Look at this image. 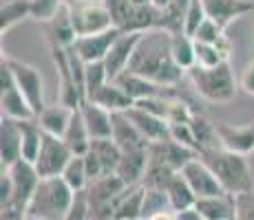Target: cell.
<instances>
[{"label":"cell","instance_id":"5b68a950","mask_svg":"<svg viewBox=\"0 0 254 220\" xmlns=\"http://www.w3.org/2000/svg\"><path fill=\"white\" fill-rule=\"evenodd\" d=\"M128 187L117 174H106L93 178L86 187V196L91 203V220H109L113 218V209L122 192Z\"/></svg>","mask_w":254,"mask_h":220},{"label":"cell","instance_id":"680465c9","mask_svg":"<svg viewBox=\"0 0 254 220\" xmlns=\"http://www.w3.org/2000/svg\"><path fill=\"white\" fill-rule=\"evenodd\" d=\"M109 220H115V218H109Z\"/></svg>","mask_w":254,"mask_h":220},{"label":"cell","instance_id":"5bb4252c","mask_svg":"<svg viewBox=\"0 0 254 220\" xmlns=\"http://www.w3.org/2000/svg\"><path fill=\"white\" fill-rule=\"evenodd\" d=\"M182 176L186 183L190 185V189L194 192L197 198H210V196H226V189L221 187L219 178L214 172L201 161V156H194L188 165L182 170Z\"/></svg>","mask_w":254,"mask_h":220},{"label":"cell","instance_id":"4dcf8cb0","mask_svg":"<svg viewBox=\"0 0 254 220\" xmlns=\"http://www.w3.org/2000/svg\"><path fill=\"white\" fill-rule=\"evenodd\" d=\"M190 128H192V134H194V141H197V148H199V154L206 152V150H212V148H219V134H217V124L208 119L203 112H194L192 119H190Z\"/></svg>","mask_w":254,"mask_h":220},{"label":"cell","instance_id":"277c9868","mask_svg":"<svg viewBox=\"0 0 254 220\" xmlns=\"http://www.w3.org/2000/svg\"><path fill=\"white\" fill-rule=\"evenodd\" d=\"M186 75H188L194 92L210 104H228L237 95V77H234L230 62L214 68L192 66Z\"/></svg>","mask_w":254,"mask_h":220},{"label":"cell","instance_id":"3957f363","mask_svg":"<svg viewBox=\"0 0 254 220\" xmlns=\"http://www.w3.org/2000/svg\"><path fill=\"white\" fill-rule=\"evenodd\" d=\"M73 196H75V192L66 185L62 176L40 178L36 194L27 207V214L42 220H64L71 209Z\"/></svg>","mask_w":254,"mask_h":220},{"label":"cell","instance_id":"c3c4849f","mask_svg":"<svg viewBox=\"0 0 254 220\" xmlns=\"http://www.w3.org/2000/svg\"><path fill=\"white\" fill-rule=\"evenodd\" d=\"M239 86L248 92V95L254 97V60L248 62L241 71V77H239Z\"/></svg>","mask_w":254,"mask_h":220},{"label":"cell","instance_id":"681fc988","mask_svg":"<svg viewBox=\"0 0 254 220\" xmlns=\"http://www.w3.org/2000/svg\"><path fill=\"white\" fill-rule=\"evenodd\" d=\"M9 200H11V176L2 168V172H0V207L9 205Z\"/></svg>","mask_w":254,"mask_h":220},{"label":"cell","instance_id":"7a4b0ae2","mask_svg":"<svg viewBox=\"0 0 254 220\" xmlns=\"http://www.w3.org/2000/svg\"><path fill=\"white\" fill-rule=\"evenodd\" d=\"M201 161L214 172L219 178L221 187L230 196H239V194H250L254 192V176L248 163V156L237 154L226 148H212L199 154Z\"/></svg>","mask_w":254,"mask_h":220},{"label":"cell","instance_id":"f35d334b","mask_svg":"<svg viewBox=\"0 0 254 220\" xmlns=\"http://www.w3.org/2000/svg\"><path fill=\"white\" fill-rule=\"evenodd\" d=\"M111 82L104 62H86V82H84V99H91L102 86Z\"/></svg>","mask_w":254,"mask_h":220},{"label":"cell","instance_id":"7bdbcfd3","mask_svg":"<svg viewBox=\"0 0 254 220\" xmlns=\"http://www.w3.org/2000/svg\"><path fill=\"white\" fill-rule=\"evenodd\" d=\"M208 20L206 7H203L201 0H190L188 9H186V18H184V33L192 38L197 33V29Z\"/></svg>","mask_w":254,"mask_h":220},{"label":"cell","instance_id":"603a6c76","mask_svg":"<svg viewBox=\"0 0 254 220\" xmlns=\"http://www.w3.org/2000/svg\"><path fill=\"white\" fill-rule=\"evenodd\" d=\"M80 112L93 139H111L113 136V112L102 108L100 104H95L91 99L82 101Z\"/></svg>","mask_w":254,"mask_h":220},{"label":"cell","instance_id":"7c38bea8","mask_svg":"<svg viewBox=\"0 0 254 220\" xmlns=\"http://www.w3.org/2000/svg\"><path fill=\"white\" fill-rule=\"evenodd\" d=\"M120 159H122V150L113 139H93L89 152L84 154L91 180L106 174H115Z\"/></svg>","mask_w":254,"mask_h":220},{"label":"cell","instance_id":"8fae6325","mask_svg":"<svg viewBox=\"0 0 254 220\" xmlns=\"http://www.w3.org/2000/svg\"><path fill=\"white\" fill-rule=\"evenodd\" d=\"M51 48V60L56 66V75H58V101L69 108H80V104L84 101L80 88H77L75 80H73V71H71V62H69V48L62 46H49Z\"/></svg>","mask_w":254,"mask_h":220},{"label":"cell","instance_id":"f5cc1de1","mask_svg":"<svg viewBox=\"0 0 254 220\" xmlns=\"http://www.w3.org/2000/svg\"><path fill=\"white\" fill-rule=\"evenodd\" d=\"M146 220H179L177 216V212H162V214H155V216H150V218H146Z\"/></svg>","mask_w":254,"mask_h":220},{"label":"cell","instance_id":"74e56055","mask_svg":"<svg viewBox=\"0 0 254 220\" xmlns=\"http://www.w3.org/2000/svg\"><path fill=\"white\" fill-rule=\"evenodd\" d=\"M194 40L197 42H208V44H217V46L226 48V51H232V44H230V38L226 36V27H221L219 22L214 20H208L201 24V27L197 29V33H194Z\"/></svg>","mask_w":254,"mask_h":220},{"label":"cell","instance_id":"83f0119b","mask_svg":"<svg viewBox=\"0 0 254 220\" xmlns=\"http://www.w3.org/2000/svg\"><path fill=\"white\" fill-rule=\"evenodd\" d=\"M91 101L100 104L102 108H106L109 112H126L128 108H133L135 106V101L126 95L124 88L117 84V82H113V80H111L106 86H102L100 90L91 97Z\"/></svg>","mask_w":254,"mask_h":220},{"label":"cell","instance_id":"d6986e66","mask_svg":"<svg viewBox=\"0 0 254 220\" xmlns=\"http://www.w3.org/2000/svg\"><path fill=\"white\" fill-rule=\"evenodd\" d=\"M42 27H45L49 46L71 48L73 44H75V40H77L75 27H73V20H71V9H69V4L66 2H64V7H62L49 22L42 24Z\"/></svg>","mask_w":254,"mask_h":220},{"label":"cell","instance_id":"4fadbf2b","mask_svg":"<svg viewBox=\"0 0 254 220\" xmlns=\"http://www.w3.org/2000/svg\"><path fill=\"white\" fill-rule=\"evenodd\" d=\"M194 156L199 154L192 148L170 139V136L162 141H150V148H148V163L164 165V168L173 170V172H182Z\"/></svg>","mask_w":254,"mask_h":220},{"label":"cell","instance_id":"f546056e","mask_svg":"<svg viewBox=\"0 0 254 220\" xmlns=\"http://www.w3.org/2000/svg\"><path fill=\"white\" fill-rule=\"evenodd\" d=\"M18 126H20V134H22V159L33 163L42 148V141H45V130L38 124L36 117L33 119H20Z\"/></svg>","mask_w":254,"mask_h":220},{"label":"cell","instance_id":"d6a6232c","mask_svg":"<svg viewBox=\"0 0 254 220\" xmlns=\"http://www.w3.org/2000/svg\"><path fill=\"white\" fill-rule=\"evenodd\" d=\"M27 18H31V2L29 0H2V4H0V33L4 36Z\"/></svg>","mask_w":254,"mask_h":220},{"label":"cell","instance_id":"1f68e13d","mask_svg":"<svg viewBox=\"0 0 254 220\" xmlns=\"http://www.w3.org/2000/svg\"><path fill=\"white\" fill-rule=\"evenodd\" d=\"M194 207L201 212L206 220H232L234 218V196H210V198H197Z\"/></svg>","mask_w":254,"mask_h":220},{"label":"cell","instance_id":"f907efd6","mask_svg":"<svg viewBox=\"0 0 254 220\" xmlns=\"http://www.w3.org/2000/svg\"><path fill=\"white\" fill-rule=\"evenodd\" d=\"M27 209H20L16 205H4L0 207V220H24Z\"/></svg>","mask_w":254,"mask_h":220},{"label":"cell","instance_id":"816d5d0a","mask_svg":"<svg viewBox=\"0 0 254 220\" xmlns=\"http://www.w3.org/2000/svg\"><path fill=\"white\" fill-rule=\"evenodd\" d=\"M177 216H179V220H206L197 207H190V209H184V212H177Z\"/></svg>","mask_w":254,"mask_h":220},{"label":"cell","instance_id":"60d3db41","mask_svg":"<svg viewBox=\"0 0 254 220\" xmlns=\"http://www.w3.org/2000/svg\"><path fill=\"white\" fill-rule=\"evenodd\" d=\"M146 187V185H144ZM170 198L164 189H155V187H146L144 194V216L141 220L155 216V214H162V212H170Z\"/></svg>","mask_w":254,"mask_h":220},{"label":"cell","instance_id":"f6af8a7d","mask_svg":"<svg viewBox=\"0 0 254 220\" xmlns=\"http://www.w3.org/2000/svg\"><path fill=\"white\" fill-rule=\"evenodd\" d=\"M64 220H91V203H89V196H86V189L84 192H75L71 209Z\"/></svg>","mask_w":254,"mask_h":220},{"label":"cell","instance_id":"6da1fadb","mask_svg":"<svg viewBox=\"0 0 254 220\" xmlns=\"http://www.w3.org/2000/svg\"><path fill=\"white\" fill-rule=\"evenodd\" d=\"M170 40H173V33H168L166 29L146 31L135 48L128 71L137 73L159 86H177L186 71H182L175 62L173 51H170Z\"/></svg>","mask_w":254,"mask_h":220},{"label":"cell","instance_id":"52a82bcc","mask_svg":"<svg viewBox=\"0 0 254 220\" xmlns=\"http://www.w3.org/2000/svg\"><path fill=\"white\" fill-rule=\"evenodd\" d=\"M71 20L75 27L77 38L93 36L113 29V18L102 0H82V2H71Z\"/></svg>","mask_w":254,"mask_h":220},{"label":"cell","instance_id":"9f6ffc18","mask_svg":"<svg viewBox=\"0 0 254 220\" xmlns=\"http://www.w3.org/2000/svg\"><path fill=\"white\" fill-rule=\"evenodd\" d=\"M24 220H42V218H36V216H29V214H27V216H24Z\"/></svg>","mask_w":254,"mask_h":220},{"label":"cell","instance_id":"91938a15","mask_svg":"<svg viewBox=\"0 0 254 220\" xmlns=\"http://www.w3.org/2000/svg\"><path fill=\"white\" fill-rule=\"evenodd\" d=\"M232 220H234V218H232Z\"/></svg>","mask_w":254,"mask_h":220},{"label":"cell","instance_id":"9c48e42d","mask_svg":"<svg viewBox=\"0 0 254 220\" xmlns=\"http://www.w3.org/2000/svg\"><path fill=\"white\" fill-rule=\"evenodd\" d=\"M7 62H9V68H11L13 80H16L18 88H20L22 95L27 97L29 106H31L33 112H36V117H38L42 110L47 108L42 73L38 71L36 66L27 64V62H20V60H13V57H7Z\"/></svg>","mask_w":254,"mask_h":220},{"label":"cell","instance_id":"484cf974","mask_svg":"<svg viewBox=\"0 0 254 220\" xmlns=\"http://www.w3.org/2000/svg\"><path fill=\"white\" fill-rule=\"evenodd\" d=\"M144 194H146L144 183L128 185L122 192V196L117 198L113 218L115 220H141V216H144Z\"/></svg>","mask_w":254,"mask_h":220},{"label":"cell","instance_id":"bcb514c9","mask_svg":"<svg viewBox=\"0 0 254 220\" xmlns=\"http://www.w3.org/2000/svg\"><path fill=\"white\" fill-rule=\"evenodd\" d=\"M234 220H254V192L234 196Z\"/></svg>","mask_w":254,"mask_h":220},{"label":"cell","instance_id":"ee69618b","mask_svg":"<svg viewBox=\"0 0 254 220\" xmlns=\"http://www.w3.org/2000/svg\"><path fill=\"white\" fill-rule=\"evenodd\" d=\"M29 2H31V18L40 24L49 22L64 7V0H29Z\"/></svg>","mask_w":254,"mask_h":220},{"label":"cell","instance_id":"8992f818","mask_svg":"<svg viewBox=\"0 0 254 220\" xmlns=\"http://www.w3.org/2000/svg\"><path fill=\"white\" fill-rule=\"evenodd\" d=\"M0 112L2 117L9 119H33L36 112L29 106L27 97L22 95V90L18 88L16 80H13V73L9 68L7 55L0 57Z\"/></svg>","mask_w":254,"mask_h":220},{"label":"cell","instance_id":"d4e9b609","mask_svg":"<svg viewBox=\"0 0 254 220\" xmlns=\"http://www.w3.org/2000/svg\"><path fill=\"white\" fill-rule=\"evenodd\" d=\"M150 148V145H148ZM148 148L146 150H130V152H122L120 165H117V176L124 180L126 185H139L144 183L146 170H148Z\"/></svg>","mask_w":254,"mask_h":220},{"label":"cell","instance_id":"f1b7e54d","mask_svg":"<svg viewBox=\"0 0 254 220\" xmlns=\"http://www.w3.org/2000/svg\"><path fill=\"white\" fill-rule=\"evenodd\" d=\"M62 139L66 141V145L71 148V152H73V154L82 156V154L89 152L93 136H91L89 128H86L84 119H82V112H80V108L73 110L71 124H69V128H66V132H64V136H62Z\"/></svg>","mask_w":254,"mask_h":220},{"label":"cell","instance_id":"8d00e7d4","mask_svg":"<svg viewBox=\"0 0 254 220\" xmlns=\"http://www.w3.org/2000/svg\"><path fill=\"white\" fill-rule=\"evenodd\" d=\"M62 178L66 180V185L73 189V192H84L91 183V176H89V170H86V161H84V154L82 156H73L66 165V170L62 172Z\"/></svg>","mask_w":254,"mask_h":220},{"label":"cell","instance_id":"2e32d148","mask_svg":"<svg viewBox=\"0 0 254 220\" xmlns=\"http://www.w3.org/2000/svg\"><path fill=\"white\" fill-rule=\"evenodd\" d=\"M120 29H109V31L102 33H93V36H82L77 38L75 44H73V51L82 57L84 62H104V57L109 55L113 42L120 38Z\"/></svg>","mask_w":254,"mask_h":220},{"label":"cell","instance_id":"44dd1931","mask_svg":"<svg viewBox=\"0 0 254 220\" xmlns=\"http://www.w3.org/2000/svg\"><path fill=\"white\" fill-rule=\"evenodd\" d=\"M210 20L228 27L230 22L254 11V0H201Z\"/></svg>","mask_w":254,"mask_h":220},{"label":"cell","instance_id":"4316f807","mask_svg":"<svg viewBox=\"0 0 254 220\" xmlns=\"http://www.w3.org/2000/svg\"><path fill=\"white\" fill-rule=\"evenodd\" d=\"M73 110L75 108H69L64 104H47V108L36 117L38 124L42 126L45 134H53V136H64L66 128L71 124V117H73Z\"/></svg>","mask_w":254,"mask_h":220},{"label":"cell","instance_id":"ab89813d","mask_svg":"<svg viewBox=\"0 0 254 220\" xmlns=\"http://www.w3.org/2000/svg\"><path fill=\"white\" fill-rule=\"evenodd\" d=\"M190 0H170L164 7V29L168 33H184V18Z\"/></svg>","mask_w":254,"mask_h":220},{"label":"cell","instance_id":"cb8c5ba5","mask_svg":"<svg viewBox=\"0 0 254 220\" xmlns=\"http://www.w3.org/2000/svg\"><path fill=\"white\" fill-rule=\"evenodd\" d=\"M126 117L137 126V130L146 136L148 141H162V139H168L170 136V124L162 117L153 115L141 106H133V108L126 110Z\"/></svg>","mask_w":254,"mask_h":220},{"label":"cell","instance_id":"11a10c76","mask_svg":"<svg viewBox=\"0 0 254 220\" xmlns=\"http://www.w3.org/2000/svg\"><path fill=\"white\" fill-rule=\"evenodd\" d=\"M135 4H146V2H153V0H133Z\"/></svg>","mask_w":254,"mask_h":220},{"label":"cell","instance_id":"7402d4cb","mask_svg":"<svg viewBox=\"0 0 254 220\" xmlns=\"http://www.w3.org/2000/svg\"><path fill=\"white\" fill-rule=\"evenodd\" d=\"M111 139L120 145L122 152L130 150H146L150 141L137 130V126L126 117V112H113V136Z\"/></svg>","mask_w":254,"mask_h":220},{"label":"cell","instance_id":"ac0fdd59","mask_svg":"<svg viewBox=\"0 0 254 220\" xmlns=\"http://www.w3.org/2000/svg\"><path fill=\"white\" fill-rule=\"evenodd\" d=\"M22 159V134L18 119L0 117V165L11 168Z\"/></svg>","mask_w":254,"mask_h":220},{"label":"cell","instance_id":"e0dca14e","mask_svg":"<svg viewBox=\"0 0 254 220\" xmlns=\"http://www.w3.org/2000/svg\"><path fill=\"white\" fill-rule=\"evenodd\" d=\"M217 134H219V143L221 148L232 150L237 154H252L254 152V121L243 126H234L219 121L217 124Z\"/></svg>","mask_w":254,"mask_h":220},{"label":"cell","instance_id":"d590c367","mask_svg":"<svg viewBox=\"0 0 254 220\" xmlns=\"http://www.w3.org/2000/svg\"><path fill=\"white\" fill-rule=\"evenodd\" d=\"M170 51H173L175 62H177V66L182 71L188 73L194 66V40L190 36H186V33H173Z\"/></svg>","mask_w":254,"mask_h":220},{"label":"cell","instance_id":"7dc6e473","mask_svg":"<svg viewBox=\"0 0 254 220\" xmlns=\"http://www.w3.org/2000/svg\"><path fill=\"white\" fill-rule=\"evenodd\" d=\"M170 139H175V141H179V143L188 145V148H192L194 152L199 154L197 141H194L192 128H190V121H184V124H170Z\"/></svg>","mask_w":254,"mask_h":220},{"label":"cell","instance_id":"ba28073f","mask_svg":"<svg viewBox=\"0 0 254 220\" xmlns=\"http://www.w3.org/2000/svg\"><path fill=\"white\" fill-rule=\"evenodd\" d=\"M73 156L75 154L71 152V148L66 145V141L62 136L45 134L42 148L38 152L36 161H33V165H36L40 178H51V176H62Z\"/></svg>","mask_w":254,"mask_h":220},{"label":"cell","instance_id":"e575fe53","mask_svg":"<svg viewBox=\"0 0 254 220\" xmlns=\"http://www.w3.org/2000/svg\"><path fill=\"white\" fill-rule=\"evenodd\" d=\"M226 62H230V51L217 46V44H208V42H197L194 40V66L214 68V66L226 64Z\"/></svg>","mask_w":254,"mask_h":220},{"label":"cell","instance_id":"9a60e30c","mask_svg":"<svg viewBox=\"0 0 254 220\" xmlns=\"http://www.w3.org/2000/svg\"><path fill=\"white\" fill-rule=\"evenodd\" d=\"M141 36L144 33H120V38L113 42L109 55L104 57V66L109 71L111 80H117L124 71H128L130 60H133L135 48H137Z\"/></svg>","mask_w":254,"mask_h":220},{"label":"cell","instance_id":"836d02e7","mask_svg":"<svg viewBox=\"0 0 254 220\" xmlns=\"http://www.w3.org/2000/svg\"><path fill=\"white\" fill-rule=\"evenodd\" d=\"M164 192L168 194L173 212H184V209L194 207V203H197V196H194V192L190 189V185L186 183V178L182 176V172L175 174L173 178H170V183L166 185Z\"/></svg>","mask_w":254,"mask_h":220},{"label":"cell","instance_id":"db71d44e","mask_svg":"<svg viewBox=\"0 0 254 220\" xmlns=\"http://www.w3.org/2000/svg\"><path fill=\"white\" fill-rule=\"evenodd\" d=\"M153 2H155V4H157V7H162V9H164V7H166V4H168V2H170V0H153Z\"/></svg>","mask_w":254,"mask_h":220},{"label":"cell","instance_id":"30bf717a","mask_svg":"<svg viewBox=\"0 0 254 220\" xmlns=\"http://www.w3.org/2000/svg\"><path fill=\"white\" fill-rule=\"evenodd\" d=\"M4 170L11 176V200H9V205L27 209L33 194H36V189H38V183H40V174H38L36 165L20 159L18 163H13L11 168H4Z\"/></svg>","mask_w":254,"mask_h":220},{"label":"cell","instance_id":"ffe728a7","mask_svg":"<svg viewBox=\"0 0 254 220\" xmlns=\"http://www.w3.org/2000/svg\"><path fill=\"white\" fill-rule=\"evenodd\" d=\"M113 82H117V84L124 88V92L135 101V104H137V101H144V99H150V97H157V95H168L173 88H177V86H159V84L146 80V77H141L133 71H124Z\"/></svg>","mask_w":254,"mask_h":220},{"label":"cell","instance_id":"6f0895ef","mask_svg":"<svg viewBox=\"0 0 254 220\" xmlns=\"http://www.w3.org/2000/svg\"><path fill=\"white\" fill-rule=\"evenodd\" d=\"M66 4H71V2H82V0H64Z\"/></svg>","mask_w":254,"mask_h":220},{"label":"cell","instance_id":"b9f144b4","mask_svg":"<svg viewBox=\"0 0 254 220\" xmlns=\"http://www.w3.org/2000/svg\"><path fill=\"white\" fill-rule=\"evenodd\" d=\"M109 9L111 18H113V27L124 31L126 24H128L130 16H133V9H135V2L133 0H102Z\"/></svg>","mask_w":254,"mask_h":220}]
</instances>
